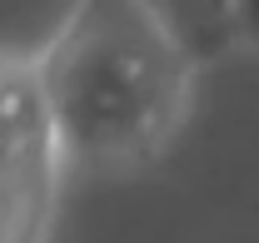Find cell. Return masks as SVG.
I'll return each mask as SVG.
<instances>
[{"instance_id": "cell-1", "label": "cell", "mask_w": 259, "mask_h": 243, "mask_svg": "<svg viewBox=\"0 0 259 243\" xmlns=\"http://www.w3.org/2000/svg\"><path fill=\"white\" fill-rule=\"evenodd\" d=\"M194 65L140 0H90L40 65V90L65 159L140 164L175 134Z\"/></svg>"}, {"instance_id": "cell-2", "label": "cell", "mask_w": 259, "mask_h": 243, "mask_svg": "<svg viewBox=\"0 0 259 243\" xmlns=\"http://www.w3.org/2000/svg\"><path fill=\"white\" fill-rule=\"evenodd\" d=\"M60 134L35 70H5V243H40L50 218Z\"/></svg>"}, {"instance_id": "cell-3", "label": "cell", "mask_w": 259, "mask_h": 243, "mask_svg": "<svg viewBox=\"0 0 259 243\" xmlns=\"http://www.w3.org/2000/svg\"><path fill=\"white\" fill-rule=\"evenodd\" d=\"M85 10L90 0H5V70H40L80 25Z\"/></svg>"}, {"instance_id": "cell-4", "label": "cell", "mask_w": 259, "mask_h": 243, "mask_svg": "<svg viewBox=\"0 0 259 243\" xmlns=\"http://www.w3.org/2000/svg\"><path fill=\"white\" fill-rule=\"evenodd\" d=\"M140 5L164 25V35L180 45L190 65H214L220 55H229V45L244 40L234 0H140Z\"/></svg>"}, {"instance_id": "cell-5", "label": "cell", "mask_w": 259, "mask_h": 243, "mask_svg": "<svg viewBox=\"0 0 259 243\" xmlns=\"http://www.w3.org/2000/svg\"><path fill=\"white\" fill-rule=\"evenodd\" d=\"M234 10H239V30L249 45H259V0H234Z\"/></svg>"}]
</instances>
